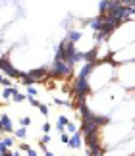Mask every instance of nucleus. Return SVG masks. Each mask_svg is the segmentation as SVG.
Masks as SVG:
<instances>
[{
    "mask_svg": "<svg viewBox=\"0 0 135 156\" xmlns=\"http://www.w3.org/2000/svg\"><path fill=\"white\" fill-rule=\"evenodd\" d=\"M73 93L77 94L79 100H85V98H87V94L91 93V83H89V79H83V77L73 79Z\"/></svg>",
    "mask_w": 135,
    "mask_h": 156,
    "instance_id": "nucleus-1",
    "label": "nucleus"
},
{
    "mask_svg": "<svg viewBox=\"0 0 135 156\" xmlns=\"http://www.w3.org/2000/svg\"><path fill=\"white\" fill-rule=\"evenodd\" d=\"M71 71H73V68L68 66L64 60H54L52 62V68H50L52 77H68V75H71Z\"/></svg>",
    "mask_w": 135,
    "mask_h": 156,
    "instance_id": "nucleus-2",
    "label": "nucleus"
},
{
    "mask_svg": "<svg viewBox=\"0 0 135 156\" xmlns=\"http://www.w3.org/2000/svg\"><path fill=\"white\" fill-rule=\"evenodd\" d=\"M70 148H81L83 147V139H81V133H73V135H70V139H68V143H66Z\"/></svg>",
    "mask_w": 135,
    "mask_h": 156,
    "instance_id": "nucleus-3",
    "label": "nucleus"
},
{
    "mask_svg": "<svg viewBox=\"0 0 135 156\" xmlns=\"http://www.w3.org/2000/svg\"><path fill=\"white\" fill-rule=\"evenodd\" d=\"M2 71H4L8 77H21V73H23V71L16 69L14 66H12L10 62H6V60H4V64H2Z\"/></svg>",
    "mask_w": 135,
    "mask_h": 156,
    "instance_id": "nucleus-4",
    "label": "nucleus"
},
{
    "mask_svg": "<svg viewBox=\"0 0 135 156\" xmlns=\"http://www.w3.org/2000/svg\"><path fill=\"white\" fill-rule=\"evenodd\" d=\"M99 64V62H83V68L79 69V73H77V77H83V79H87V77L91 75V71L95 69V66Z\"/></svg>",
    "mask_w": 135,
    "mask_h": 156,
    "instance_id": "nucleus-5",
    "label": "nucleus"
},
{
    "mask_svg": "<svg viewBox=\"0 0 135 156\" xmlns=\"http://www.w3.org/2000/svg\"><path fill=\"white\" fill-rule=\"evenodd\" d=\"M102 20H104V16H95V17H91V20H87L85 21V25H89L91 29H95V31H99L100 29V25H102Z\"/></svg>",
    "mask_w": 135,
    "mask_h": 156,
    "instance_id": "nucleus-6",
    "label": "nucleus"
},
{
    "mask_svg": "<svg viewBox=\"0 0 135 156\" xmlns=\"http://www.w3.org/2000/svg\"><path fill=\"white\" fill-rule=\"evenodd\" d=\"M81 37H83V33L81 31H77V29H71L70 33H68V43H71V44H75V43H79L81 41Z\"/></svg>",
    "mask_w": 135,
    "mask_h": 156,
    "instance_id": "nucleus-7",
    "label": "nucleus"
},
{
    "mask_svg": "<svg viewBox=\"0 0 135 156\" xmlns=\"http://www.w3.org/2000/svg\"><path fill=\"white\" fill-rule=\"evenodd\" d=\"M0 123H2V127H4V131H6V133H12V131H14V125H12V119H10V116H6V114H2V116H0Z\"/></svg>",
    "mask_w": 135,
    "mask_h": 156,
    "instance_id": "nucleus-8",
    "label": "nucleus"
},
{
    "mask_svg": "<svg viewBox=\"0 0 135 156\" xmlns=\"http://www.w3.org/2000/svg\"><path fill=\"white\" fill-rule=\"evenodd\" d=\"M70 122V119H68L66 116H58V119H56V125H54V127L58 129V133H62L64 131V127H66V123Z\"/></svg>",
    "mask_w": 135,
    "mask_h": 156,
    "instance_id": "nucleus-9",
    "label": "nucleus"
},
{
    "mask_svg": "<svg viewBox=\"0 0 135 156\" xmlns=\"http://www.w3.org/2000/svg\"><path fill=\"white\" fill-rule=\"evenodd\" d=\"M20 79H21V83H23V85H25V87H31V85H35V79H33V77L31 75H29V73H21V77H20Z\"/></svg>",
    "mask_w": 135,
    "mask_h": 156,
    "instance_id": "nucleus-10",
    "label": "nucleus"
},
{
    "mask_svg": "<svg viewBox=\"0 0 135 156\" xmlns=\"http://www.w3.org/2000/svg\"><path fill=\"white\" fill-rule=\"evenodd\" d=\"M16 93H17V89H16V87H4V91H2V98H12Z\"/></svg>",
    "mask_w": 135,
    "mask_h": 156,
    "instance_id": "nucleus-11",
    "label": "nucleus"
},
{
    "mask_svg": "<svg viewBox=\"0 0 135 156\" xmlns=\"http://www.w3.org/2000/svg\"><path fill=\"white\" fill-rule=\"evenodd\" d=\"M14 133V137H17V139H25V135H27V129L25 127H17V129H14L12 131Z\"/></svg>",
    "mask_w": 135,
    "mask_h": 156,
    "instance_id": "nucleus-12",
    "label": "nucleus"
},
{
    "mask_svg": "<svg viewBox=\"0 0 135 156\" xmlns=\"http://www.w3.org/2000/svg\"><path fill=\"white\" fill-rule=\"evenodd\" d=\"M64 129H68V135H73V133H77V131H79V129H77V125H75V123H71V122H68Z\"/></svg>",
    "mask_w": 135,
    "mask_h": 156,
    "instance_id": "nucleus-13",
    "label": "nucleus"
},
{
    "mask_svg": "<svg viewBox=\"0 0 135 156\" xmlns=\"http://www.w3.org/2000/svg\"><path fill=\"white\" fill-rule=\"evenodd\" d=\"M14 143H16V141H14V137H4V139H2V145L8 148V151H10L12 147H14Z\"/></svg>",
    "mask_w": 135,
    "mask_h": 156,
    "instance_id": "nucleus-14",
    "label": "nucleus"
},
{
    "mask_svg": "<svg viewBox=\"0 0 135 156\" xmlns=\"http://www.w3.org/2000/svg\"><path fill=\"white\" fill-rule=\"evenodd\" d=\"M12 98H14V102H23V100H27V97H25V94H21V93H16Z\"/></svg>",
    "mask_w": 135,
    "mask_h": 156,
    "instance_id": "nucleus-15",
    "label": "nucleus"
},
{
    "mask_svg": "<svg viewBox=\"0 0 135 156\" xmlns=\"http://www.w3.org/2000/svg\"><path fill=\"white\" fill-rule=\"evenodd\" d=\"M118 2L122 6H127V8H133V6H135V0H118Z\"/></svg>",
    "mask_w": 135,
    "mask_h": 156,
    "instance_id": "nucleus-16",
    "label": "nucleus"
},
{
    "mask_svg": "<svg viewBox=\"0 0 135 156\" xmlns=\"http://www.w3.org/2000/svg\"><path fill=\"white\" fill-rule=\"evenodd\" d=\"M31 125V118L25 116V118H21V127H29Z\"/></svg>",
    "mask_w": 135,
    "mask_h": 156,
    "instance_id": "nucleus-17",
    "label": "nucleus"
},
{
    "mask_svg": "<svg viewBox=\"0 0 135 156\" xmlns=\"http://www.w3.org/2000/svg\"><path fill=\"white\" fill-rule=\"evenodd\" d=\"M35 94H37V89H35V85L27 87V94H25V97H35Z\"/></svg>",
    "mask_w": 135,
    "mask_h": 156,
    "instance_id": "nucleus-18",
    "label": "nucleus"
},
{
    "mask_svg": "<svg viewBox=\"0 0 135 156\" xmlns=\"http://www.w3.org/2000/svg\"><path fill=\"white\" fill-rule=\"evenodd\" d=\"M37 108L41 110V114H42V116H48V106H46V104H39Z\"/></svg>",
    "mask_w": 135,
    "mask_h": 156,
    "instance_id": "nucleus-19",
    "label": "nucleus"
},
{
    "mask_svg": "<svg viewBox=\"0 0 135 156\" xmlns=\"http://www.w3.org/2000/svg\"><path fill=\"white\" fill-rule=\"evenodd\" d=\"M0 85H4V87H12V81H10V77H2V81H0Z\"/></svg>",
    "mask_w": 135,
    "mask_h": 156,
    "instance_id": "nucleus-20",
    "label": "nucleus"
},
{
    "mask_svg": "<svg viewBox=\"0 0 135 156\" xmlns=\"http://www.w3.org/2000/svg\"><path fill=\"white\" fill-rule=\"evenodd\" d=\"M68 139H70V135H68L66 131H62V133H60V141H62V143H68Z\"/></svg>",
    "mask_w": 135,
    "mask_h": 156,
    "instance_id": "nucleus-21",
    "label": "nucleus"
},
{
    "mask_svg": "<svg viewBox=\"0 0 135 156\" xmlns=\"http://www.w3.org/2000/svg\"><path fill=\"white\" fill-rule=\"evenodd\" d=\"M50 127H52V125L48 123V122H45V123H42V133H48V131H50Z\"/></svg>",
    "mask_w": 135,
    "mask_h": 156,
    "instance_id": "nucleus-22",
    "label": "nucleus"
},
{
    "mask_svg": "<svg viewBox=\"0 0 135 156\" xmlns=\"http://www.w3.org/2000/svg\"><path fill=\"white\" fill-rule=\"evenodd\" d=\"M29 148H31V147H29L27 143H21V145H20V151H21V152H27Z\"/></svg>",
    "mask_w": 135,
    "mask_h": 156,
    "instance_id": "nucleus-23",
    "label": "nucleus"
},
{
    "mask_svg": "<svg viewBox=\"0 0 135 156\" xmlns=\"http://www.w3.org/2000/svg\"><path fill=\"white\" fill-rule=\"evenodd\" d=\"M27 156H37V151H33V148H29V151H27Z\"/></svg>",
    "mask_w": 135,
    "mask_h": 156,
    "instance_id": "nucleus-24",
    "label": "nucleus"
},
{
    "mask_svg": "<svg viewBox=\"0 0 135 156\" xmlns=\"http://www.w3.org/2000/svg\"><path fill=\"white\" fill-rule=\"evenodd\" d=\"M45 156H54V152H50V151H45Z\"/></svg>",
    "mask_w": 135,
    "mask_h": 156,
    "instance_id": "nucleus-25",
    "label": "nucleus"
},
{
    "mask_svg": "<svg viewBox=\"0 0 135 156\" xmlns=\"http://www.w3.org/2000/svg\"><path fill=\"white\" fill-rule=\"evenodd\" d=\"M2 64H4V60H2V58H0V69H2Z\"/></svg>",
    "mask_w": 135,
    "mask_h": 156,
    "instance_id": "nucleus-26",
    "label": "nucleus"
},
{
    "mask_svg": "<svg viewBox=\"0 0 135 156\" xmlns=\"http://www.w3.org/2000/svg\"><path fill=\"white\" fill-rule=\"evenodd\" d=\"M2 77H4V73H0V81H2Z\"/></svg>",
    "mask_w": 135,
    "mask_h": 156,
    "instance_id": "nucleus-27",
    "label": "nucleus"
}]
</instances>
